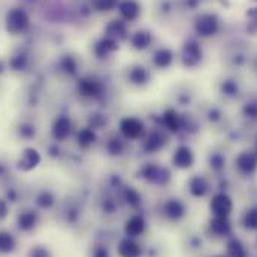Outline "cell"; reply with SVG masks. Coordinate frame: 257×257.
I'll use <instances>...</instances> for the list:
<instances>
[{
	"mask_svg": "<svg viewBox=\"0 0 257 257\" xmlns=\"http://www.w3.org/2000/svg\"><path fill=\"white\" fill-rule=\"evenodd\" d=\"M189 189H190V193H192L194 197H202L205 196L206 192H208V183L205 178L202 177H193L189 183Z\"/></svg>",
	"mask_w": 257,
	"mask_h": 257,
	"instance_id": "26",
	"label": "cell"
},
{
	"mask_svg": "<svg viewBox=\"0 0 257 257\" xmlns=\"http://www.w3.org/2000/svg\"><path fill=\"white\" fill-rule=\"evenodd\" d=\"M117 50H118V42L114 41V39H111V38H106V36H105L102 41H99V42L96 44V47H94V53H96V56L100 57V59H103V57L112 54V53L117 51Z\"/></svg>",
	"mask_w": 257,
	"mask_h": 257,
	"instance_id": "20",
	"label": "cell"
},
{
	"mask_svg": "<svg viewBox=\"0 0 257 257\" xmlns=\"http://www.w3.org/2000/svg\"><path fill=\"white\" fill-rule=\"evenodd\" d=\"M76 141H78V145H79L81 148H88V147H91L93 144H96L97 135H96L94 128L84 127L78 132Z\"/></svg>",
	"mask_w": 257,
	"mask_h": 257,
	"instance_id": "23",
	"label": "cell"
},
{
	"mask_svg": "<svg viewBox=\"0 0 257 257\" xmlns=\"http://www.w3.org/2000/svg\"><path fill=\"white\" fill-rule=\"evenodd\" d=\"M91 257H111L109 254V250L102 245V244H97L91 248Z\"/></svg>",
	"mask_w": 257,
	"mask_h": 257,
	"instance_id": "35",
	"label": "cell"
},
{
	"mask_svg": "<svg viewBox=\"0 0 257 257\" xmlns=\"http://www.w3.org/2000/svg\"><path fill=\"white\" fill-rule=\"evenodd\" d=\"M36 203H38V206L45 208V209H47V208H51V206L54 205V196L50 192H42L38 196Z\"/></svg>",
	"mask_w": 257,
	"mask_h": 257,
	"instance_id": "33",
	"label": "cell"
},
{
	"mask_svg": "<svg viewBox=\"0 0 257 257\" xmlns=\"http://www.w3.org/2000/svg\"><path fill=\"white\" fill-rule=\"evenodd\" d=\"M227 256L229 257H247V250L238 239H232L227 244Z\"/></svg>",
	"mask_w": 257,
	"mask_h": 257,
	"instance_id": "30",
	"label": "cell"
},
{
	"mask_svg": "<svg viewBox=\"0 0 257 257\" xmlns=\"http://www.w3.org/2000/svg\"><path fill=\"white\" fill-rule=\"evenodd\" d=\"M209 208L214 217H229V214L233 209V202L226 193H217L212 197Z\"/></svg>",
	"mask_w": 257,
	"mask_h": 257,
	"instance_id": "5",
	"label": "cell"
},
{
	"mask_svg": "<svg viewBox=\"0 0 257 257\" xmlns=\"http://www.w3.org/2000/svg\"><path fill=\"white\" fill-rule=\"evenodd\" d=\"M6 215H8V205L3 199H0V221L5 220Z\"/></svg>",
	"mask_w": 257,
	"mask_h": 257,
	"instance_id": "38",
	"label": "cell"
},
{
	"mask_svg": "<svg viewBox=\"0 0 257 257\" xmlns=\"http://www.w3.org/2000/svg\"><path fill=\"white\" fill-rule=\"evenodd\" d=\"M15 245H17V241L9 232H0V253L3 254L11 253L14 251Z\"/></svg>",
	"mask_w": 257,
	"mask_h": 257,
	"instance_id": "29",
	"label": "cell"
},
{
	"mask_svg": "<svg viewBox=\"0 0 257 257\" xmlns=\"http://www.w3.org/2000/svg\"><path fill=\"white\" fill-rule=\"evenodd\" d=\"M105 36L106 38H111L117 42L120 41H124L127 38V29H126V24L120 20H114L111 21L106 29H105Z\"/></svg>",
	"mask_w": 257,
	"mask_h": 257,
	"instance_id": "16",
	"label": "cell"
},
{
	"mask_svg": "<svg viewBox=\"0 0 257 257\" xmlns=\"http://www.w3.org/2000/svg\"><path fill=\"white\" fill-rule=\"evenodd\" d=\"M166 145V136L160 130H153L144 138V151L148 154L160 151Z\"/></svg>",
	"mask_w": 257,
	"mask_h": 257,
	"instance_id": "12",
	"label": "cell"
},
{
	"mask_svg": "<svg viewBox=\"0 0 257 257\" xmlns=\"http://www.w3.org/2000/svg\"><path fill=\"white\" fill-rule=\"evenodd\" d=\"M142 253H144L142 245L133 238L124 236L117 245L118 257H142Z\"/></svg>",
	"mask_w": 257,
	"mask_h": 257,
	"instance_id": "11",
	"label": "cell"
},
{
	"mask_svg": "<svg viewBox=\"0 0 257 257\" xmlns=\"http://www.w3.org/2000/svg\"><path fill=\"white\" fill-rule=\"evenodd\" d=\"M39 221V217L35 211H24L18 215V220H17V224L20 227V230L23 232H30L36 227Z\"/></svg>",
	"mask_w": 257,
	"mask_h": 257,
	"instance_id": "19",
	"label": "cell"
},
{
	"mask_svg": "<svg viewBox=\"0 0 257 257\" xmlns=\"http://www.w3.org/2000/svg\"><path fill=\"white\" fill-rule=\"evenodd\" d=\"M151 44V35L147 30H138L132 38V45L136 50H145Z\"/></svg>",
	"mask_w": 257,
	"mask_h": 257,
	"instance_id": "27",
	"label": "cell"
},
{
	"mask_svg": "<svg viewBox=\"0 0 257 257\" xmlns=\"http://www.w3.org/2000/svg\"><path fill=\"white\" fill-rule=\"evenodd\" d=\"M124 138L123 136H111L108 141H106V151L109 156H114V157H118L124 153L126 150V144H124Z\"/></svg>",
	"mask_w": 257,
	"mask_h": 257,
	"instance_id": "22",
	"label": "cell"
},
{
	"mask_svg": "<svg viewBox=\"0 0 257 257\" xmlns=\"http://www.w3.org/2000/svg\"><path fill=\"white\" fill-rule=\"evenodd\" d=\"M160 120H162L163 127H166V130H169V132H178L183 126V120L175 109H166L162 114Z\"/></svg>",
	"mask_w": 257,
	"mask_h": 257,
	"instance_id": "18",
	"label": "cell"
},
{
	"mask_svg": "<svg viewBox=\"0 0 257 257\" xmlns=\"http://www.w3.org/2000/svg\"><path fill=\"white\" fill-rule=\"evenodd\" d=\"M30 26L29 17L21 9H12L6 14V30L12 35L24 33Z\"/></svg>",
	"mask_w": 257,
	"mask_h": 257,
	"instance_id": "3",
	"label": "cell"
},
{
	"mask_svg": "<svg viewBox=\"0 0 257 257\" xmlns=\"http://www.w3.org/2000/svg\"><path fill=\"white\" fill-rule=\"evenodd\" d=\"M194 163V154L187 145H180L172 154V165L178 169H189Z\"/></svg>",
	"mask_w": 257,
	"mask_h": 257,
	"instance_id": "7",
	"label": "cell"
},
{
	"mask_svg": "<svg viewBox=\"0 0 257 257\" xmlns=\"http://www.w3.org/2000/svg\"><path fill=\"white\" fill-rule=\"evenodd\" d=\"M79 93L88 99H99L103 96V84L96 78H84L79 81Z\"/></svg>",
	"mask_w": 257,
	"mask_h": 257,
	"instance_id": "6",
	"label": "cell"
},
{
	"mask_svg": "<svg viewBox=\"0 0 257 257\" xmlns=\"http://www.w3.org/2000/svg\"><path fill=\"white\" fill-rule=\"evenodd\" d=\"M118 128H120L121 136L126 141H138L145 136V124L141 118H136V117L121 118Z\"/></svg>",
	"mask_w": 257,
	"mask_h": 257,
	"instance_id": "2",
	"label": "cell"
},
{
	"mask_svg": "<svg viewBox=\"0 0 257 257\" xmlns=\"http://www.w3.org/2000/svg\"><path fill=\"white\" fill-rule=\"evenodd\" d=\"M141 175L145 181L154 186H166L171 181V172L157 165V163H148L141 169Z\"/></svg>",
	"mask_w": 257,
	"mask_h": 257,
	"instance_id": "1",
	"label": "cell"
},
{
	"mask_svg": "<svg viewBox=\"0 0 257 257\" xmlns=\"http://www.w3.org/2000/svg\"><path fill=\"white\" fill-rule=\"evenodd\" d=\"M244 226L247 229L257 230V208L247 211V214L244 215Z\"/></svg>",
	"mask_w": 257,
	"mask_h": 257,
	"instance_id": "32",
	"label": "cell"
},
{
	"mask_svg": "<svg viewBox=\"0 0 257 257\" xmlns=\"http://www.w3.org/2000/svg\"><path fill=\"white\" fill-rule=\"evenodd\" d=\"M128 81L133 85H145L150 81V72L144 66H135L128 72Z\"/></svg>",
	"mask_w": 257,
	"mask_h": 257,
	"instance_id": "21",
	"label": "cell"
},
{
	"mask_svg": "<svg viewBox=\"0 0 257 257\" xmlns=\"http://www.w3.org/2000/svg\"><path fill=\"white\" fill-rule=\"evenodd\" d=\"M211 229L218 236H227L232 230V226L227 217H214V220H211Z\"/></svg>",
	"mask_w": 257,
	"mask_h": 257,
	"instance_id": "24",
	"label": "cell"
},
{
	"mask_svg": "<svg viewBox=\"0 0 257 257\" xmlns=\"http://www.w3.org/2000/svg\"><path fill=\"white\" fill-rule=\"evenodd\" d=\"M235 163L242 174H253L257 169V156L253 153H241Z\"/></svg>",
	"mask_w": 257,
	"mask_h": 257,
	"instance_id": "17",
	"label": "cell"
},
{
	"mask_svg": "<svg viewBox=\"0 0 257 257\" xmlns=\"http://www.w3.org/2000/svg\"><path fill=\"white\" fill-rule=\"evenodd\" d=\"M63 67L67 73H75V72H76V64H75V62H73L72 59H66V60H64Z\"/></svg>",
	"mask_w": 257,
	"mask_h": 257,
	"instance_id": "37",
	"label": "cell"
},
{
	"mask_svg": "<svg viewBox=\"0 0 257 257\" xmlns=\"http://www.w3.org/2000/svg\"><path fill=\"white\" fill-rule=\"evenodd\" d=\"M145 230H147V220L141 214L130 215L127 220L124 221V226H123L124 236L133 238V239L141 238L145 233Z\"/></svg>",
	"mask_w": 257,
	"mask_h": 257,
	"instance_id": "4",
	"label": "cell"
},
{
	"mask_svg": "<svg viewBox=\"0 0 257 257\" xmlns=\"http://www.w3.org/2000/svg\"><path fill=\"white\" fill-rule=\"evenodd\" d=\"M172 60H174V56H172V53L168 48H160L153 56V63L156 64L157 67H162V69L169 67L171 63H172Z\"/></svg>",
	"mask_w": 257,
	"mask_h": 257,
	"instance_id": "25",
	"label": "cell"
},
{
	"mask_svg": "<svg viewBox=\"0 0 257 257\" xmlns=\"http://www.w3.org/2000/svg\"><path fill=\"white\" fill-rule=\"evenodd\" d=\"M118 11L124 21H135L141 14V6L136 0H123L118 5Z\"/></svg>",
	"mask_w": 257,
	"mask_h": 257,
	"instance_id": "15",
	"label": "cell"
},
{
	"mask_svg": "<svg viewBox=\"0 0 257 257\" xmlns=\"http://www.w3.org/2000/svg\"><path fill=\"white\" fill-rule=\"evenodd\" d=\"M123 199L130 208H139L142 205V196L135 187H124Z\"/></svg>",
	"mask_w": 257,
	"mask_h": 257,
	"instance_id": "28",
	"label": "cell"
},
{
	"mask_svg": "<svg viewBox=\"0 0 257 257\" xmlns=\"http://www.w3.org/2000/svg\"><path fill=\"white\" fill-rule=\"evenodd\" d=\"M72 133V121L69 117L66 115H60L54 120L53 127H51V135L56 141L63 142L66 141Z\"/></svg>",
	"mask_w": 257,
	"mask_h": 257,
	"instance_id": "13",
	"label": "cell"
},
{
	"mask_svg": "<svg viewBox=\"0 0 257 257\" xmlns=\"http://www.w3.org/2000/svg\"><path fill=\"white\" fill-rule=\"evenodd\" d=\"M27 257H51V253L47 247L44 245H36V247H32Z\"/></svg>",
	"mask_w": 257,
	"mask_h": 257,
	"instance_id": "34",
	"label": "cell"
},
{
	"mask_svg": "<svg viewBox=\"0 0 257 257\" xmlns=\"http://www.w3.org/2000/svg\"><path fill=\"white\" fill-rule=\"evenodd\" d=\"M181 59H183V63L186 64V66H189V67H193V66L199 64L200 60H202V50H200V47L196 42H187L183 47Z\"/></svg>",
	"mask_w": 257,
	"mask_h": 257,
	"instance_id": "14",
	"label": "cell"
},
{
	"mask_svg": "<svg viewBox=\"0 0 257 257\" xmlns=\"http://www.w3.org/2000/svg\"><path fill=\"white\" fill-rule=\"evenodd\" d=\"M196 30L202 36H211L218 30V18L214 14H203L196 20Z\"/></svg>",
	"mask_w": 257,
	"mask_h": 257,
	"instance_id": "10",
	"label": "cell"
},
{
	"mask_svg": "<svg viewBox=\"0 0 257 257\" xmlns=\"http://www.w3.org/2000/svg\"><path fill=\"white\" fill-rule=\"evenodd\" d=\"M39 163H41V154L38 153V150H35V148H26L21 153V156H20V159L17 162V166L23 172H30Z\"/></svg>",
	"mask_w": 257,
	"mask_h": 257,
	"instance_id": "9",
	"label": "cell"
},
{
	"mask_svg": "<svg viewBox=\"0 0 257 257\" xmlns=\"http://www.w3.org/2000/svg\"><path fill=\"white\" fill-rule=\"evenodd\" d=\"M247 17H248V30L253 33H257V8L251 9L247 14Z\"/></svg>",
	"mask_w": 257,
	"mask_h": 257,
	"instance_id": "36",
	"label": "cell"
},
{
	"mask_svg": "<svg viewBox=\"0 0 257 257\" xmlns=\"http://www.w3.org/2000/svg\"><path fill=\"white\" fill-rule=\"evenodd\" d=\"M163 217L171 221H178L186 215V205L180 199H168L162 208Z\"/></svg>",
	"mask_w": 257,
	"mask_h": 257,
	"instance_id": "8",
	"label": "cell"
},
{
	"mask_svg": "<svg viewBox=\"0 0 257 257\" xmlns=\"http://www.w3.org/2000/svg\"><path fill=\"white\" fill-rule=\"evenodd\" d=\"M223 90L227 91L229 94H233V93L236 91V87H235V84H232V82H226L224 87H223Z\"/></svg>",
	"mask_w": 257,
	"mask_h": 257,
	"instance_id": "39",
	"label": "cell"
},
{
	"mask_svg": "<svg viewBox=\"0 0 257 257\" xmlns=\"http://www.w3.org/2000/svg\"><path fill=\"white\" fill-rule=\"evenodd\" d=\"M91 5L96 11H100V12H106V11H111L117 6V0H91Z\"/></svg>",
	"mask_w": 257,
	"mask_h": 257,
	"instance_id": "31",
	"label": "cell"
}]
</instances>
